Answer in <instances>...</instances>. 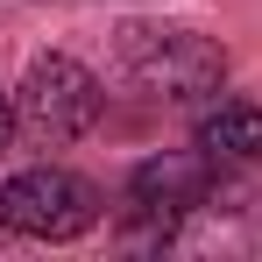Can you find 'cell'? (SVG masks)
I'll return each instance as SVG.
<instances>
[{
	"label": "cell",
	"mask_w": 262,
	"mask_h": 262,
	"mask_svg": "<svg viewBox=\"0 0 262 262\" xmlns=\"http://www.w3.org/2000/svg\"><path fill=\"white\" fill-rule=\"evenodd\" d=\"M114 50H121L128 85L149 92V99H163V106H199V99H220V85H227V50L213 36H199V29L121 21Z\"/></svg>",
	"instance_id": "6da1fadb"
},
{
	"label": "cell",
	"mask_w": 262,
	"mask_h": 262,
	"mask_svg": "<svg viewBox=\"0 0 262 262\" xmlns=\"http://www.w3.org/2000/svg\"><path fill=\"white\" fill-rule=\"evenodd\" d=\"M14 114H21V142L29 149H64V142L99 128L106 92L71 50H43V57H29V78L14 85Z\"/></svg>",
	"instance_id": "7a4b0ae2"
},
{
	"label": "cell",
	"mask_w": 262,
	"mask_h": 262,
	"mask_svg": "<svg viewBox=\"0 0 262 262\" xmlns=\"http://www.w3.org/2000/svg\"><path fill=\"white\" fill-rule=\"evenodd\" d=\"M99 191H92L78 170H57V163H36V170H14L0 184V227L21 234V241H78L99 227Z\"/></svg>",
	"instance_id": "3957f363"
},
{
	"label": "cell",
	"mask_w": 262,
	"mask_h": 262,
	"mask_svg": "<svg viewBox=\"0 0 262 262\" xmlns=\"http://www.w3.org/2000/svg\"><path fill=\"white\" fill-rule=\"evenodd\" d=\"M213 199V156L206 149H177V156H149L135 163L128 199H121V220L142 227V234H170L191 206Z\"/></svg>",
	"instance_id": "277c9868"
},
{
	"label": "cell",
	"mask_w": 262,
	"mask_h": 262,
	"mask_svg": "<svg viewBox=\"0 0 262 262\" xmlns=\"http://www.w3.org/2000/svg\"><path fill=\"white\" fill-rule=\"evenodd\" d=\"M199 149L213 163H262V106L255 99H220L199 121Z\"/></svg>",
	"instance_id": "5b68a950"
},
{
	"label": "cell",
	"mask_w": 262,
	"mask_h": 262,
	"mask_svg": "<svg viewBox=\"0 0 262 262\" xmlns=\"http://www.w3.org/2000/svg\"><path fill=\"white\" fill-rule=\"evenodd\" d=\"M7 142H21V114H14V92L0 85V149Z\"/></svg>",
	"instance_id": "8992f818"
}]
</instances>
